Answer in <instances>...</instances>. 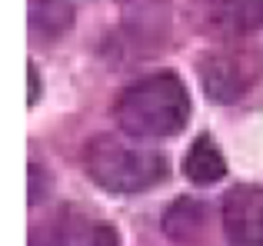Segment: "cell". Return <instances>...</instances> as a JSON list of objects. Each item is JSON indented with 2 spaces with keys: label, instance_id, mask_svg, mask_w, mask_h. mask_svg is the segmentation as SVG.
Masks as SVG:
<instances>
[{
  "label": "cell",
  "instance_id": "12",
  "mask_svg": "<svg viewBox=\"0 0 263 246\" xmlns=\"http://www.w3.org/2000/svg\"><path fill=\"white\" fill-rule=\"evenodd\" d=\"M27 77H30V107L37 104V97H40V73H37V67H27Z\"/></svg>",
  "mask_w": 263,
  "mask_h": 246
},
{
  "label": "cell",
  "instance_id": "6",
  "mask_svg": "<svg viewBox=\"0 0 263 246\" xmlns=\"http://www.w3.org/2000/svg\"><path fill=\"white\" fill-rule=\"evenodd\" d=\"M120 10L134 47H160L170 37L167 0H120Z\"/></svg>",
  "mask_w": 263,
  "mask_h": 246
},
{
  "label": "cell",
  "instance_id": "9",
  "mask_svg": "<svg viewBox=\"0 0 263 246\" xmlns=\"http://www.w3.org/2000/svg\"><path fill=\"white\" fill-rule=\"evenodd\" d=\"M77 17V7L73 0H30V10H27V27H30V37L47 44V40L64 37L73 27Z\"/></svg>",
  "mask_w": 263,
  "mask_h": 246
},
{
  "label": "cell",
  "instance_id": "1",
  "mask_svg": "<svg viewBox=\"0 0 263 246\" xmlns=\"http://www.w3.org/2000/svg\"><path fill=\"white\" fill-rule=\"evenodd\" d=\"M114 113L123 133L140 136V140H163V136H177L186 127L190 93L177 73L160 70L130 84L120 93Z\"/></svg>",
  "mask_w": 263,
  "mask_h": 246
},
{
  "label": "cell",
  "instance_id": "2",
  "mask_svg": "<svg viewBox=\"0 0 263 246\" xmlns=\"http://www.w3.org/2000/svg\"><path fill=\"white\" fill-rule=\"evenodd\" d=\"M84 170L107 193L134 196L167 180L170 163L160 150L137 147L117 136H93L84 147Z\"/></svg>",
  "mask_w": 263,
  "mask_h": 246
},
{
  "label": "cell",
  "instance_id": "5",
  "mask_svg": "<svg viewBox=\"0 0 263 246\" xmlns=\"http://www.w3.org/2000/svg\"><path fill=\"white\" fill-rule=\"evenodd\" d=\"M30 246H120V233L110 223L84 220V216L67 210L57 223L33 230Z\"/></svg>",
  "mask_w": 263,
  "mask_h": 246
},
{
  "label": "cell",
  "instance_id": "7",
  "mask_svg": "<svg viewBox=\"0 0 263 246\" xmlns=\"http://www.w3.org/2000/svg\"><path fill=\"white\" fill-rule=\"evenodd\" d=\"M206 223H210V213H206L203 203L193 200V196H180L163 213V233L180 246H197L206 233Z\"/></svg>",
  "mask_w": 263,
  "mask_h": 246
},
{
  "label": "cell",
  "instance_id": "11",
  "mask_svg": "<svg viewBox=\"0 0 263 246\" xmlns=\"http://www.w3.org/2000/svg\"><path fill=\"white\" fill-rule=\"evenodd\" d=\"M30 203H40V167L37 163H30Z\"/></svg>",
  "mask_w": 263,
  "mask_h": 246
},
{
  "label": "cell",
  "instance_id": "10",
  "mask_svg": "<svg viewBox=\"0 0 263 246\" xmlns=\"http://www.w3.org/2000/svg\"><path fill=\"white\" fill-rule=\"evenodd\" d=\"M183 173L186 180H193L197 187H210V183L227 176V156L220 153L217 140L210 133H200L190 143V150L183 153Z\"/></svg>",
  "mask_w": 263,
  "mask_h": 246
},
{
  "label": "cell",
  "instance_id": "3",
  "mask_svg": "<svg viewBox=\"0 0 263 246\" xmlns=\"http://www.w3.org/2000/svg\"><path fill=\"white\" fill-rule=\"evenodd\" d=\"M200 87L213 104H237L263 77V53L257 47H220L200 57Z\"/></svg>",
  "mask_w": 263,
  "mask_h": 246
},
{
  "label": "cell",
  "instance_id": "4",
  "mask_svg": "<svg viewBox=\"0 0 263 246\" xmlns=\"http://www.w3.org/2000/svg\"><path fill=\"white\" fill-rule=\"evenodd\" d=\"M220 220L227 246H263V187L240 183L227 190Z\"/></svg>",
  "mask_w": 263,
  "mask_h": 246
},
{
  "label": "cell",
  "instance_id": "8",
  "mask_svg": "<svg viewBox=\"0 0 263 246\" xmlns=\"http://www.w3.org/2000/svg\"><path fill=\"white\" fill-rule=\"evenodd\" d=\"M210 20L223 33L243 37L263 27V0H203Z\"/></svg>",
  "mask_w": 263,
  "mask_h": 246
}]
</instances>
